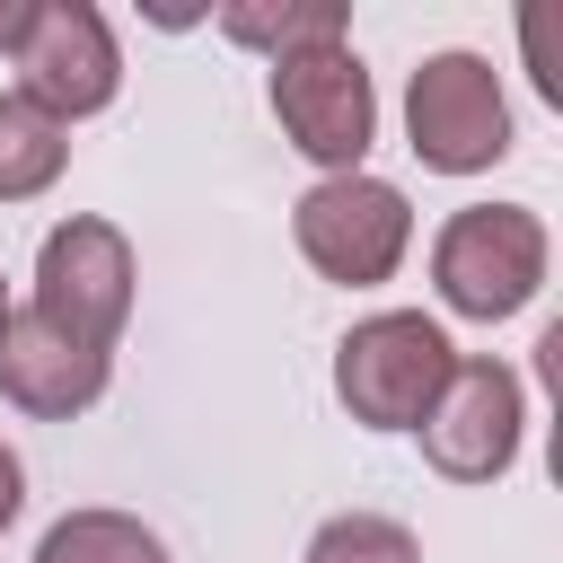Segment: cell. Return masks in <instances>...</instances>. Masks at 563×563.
<instances>
[{
	"instance_id": "8992f818",
	"label": "cell",
	"mask_w": 563,
	"mask_h": 563,
	"mask_svg": "<svg viewBox=\"0 0 563 563\" xmlns=\"http://www.w3.org/2000/svg\"><path fill=\"white\" fill-rule=\"evenodd\" d=\"M18 97L26 106H44L53 123H70V114H97L106 97H114V79H123V53H114V35H106V18L88 9V0H44L35 18H26V35H18Z\"/></svg>"
},
{
	"instance_id": "9a60e30c",
	"label": "cell",
	"mask_w": 563,
	"mask_h": 563,
	"mask_svg": "<svg viewBox=\"0 0 563 563\" xmlns=\"http://www.w3.org/2000/svg\"><path fill=\"white\" fill-rule=\"evenodd\" d=\"M26 18H35V0H0V53H18V35H26Z\"/></svg>"
},
{
	"instance_id": "277c9868",
	"label": "cell",
	"mask_w": 563,
	"mask_h": 563,
	"mask_svg": "<svg viewBox=\"0 0 563 563\" xmlns=\"http://www.w3.org/2000/svg\"><path fill=\"white\" fill-rule=\"evenodd\" d=\"M273 114L282 132L334 167V176H361V150L378 132V97H369V70L343 53V44H308V53H282L273 62Z\"/></svg>"
},
{
	"instance_id": "5bb4252c",
	"label": "cell",
	"mask_w": 563,
	"mask_h": 563,
	"mask_svg": "<svg viewBox=\"0 0 563 563\" xmlns=\"http://www.w3.org/2000/svg\"><path fill=\"white\" fill-rule=\"evenodd\" d=\"M18 501H26V475H18V457H9V449H0V528H9V519H18Z\"/></svg>"
},
{
	"instance_id": "52a82bcc",
	"label": "cell",
	"mask_w": 563,
	"mask_h": 563,
	"mask_svg": "<svg viewBox=\"0 0 563 563\" xmlns=\"http://www.w3.org/2000/svg\"><path fill=\"white\" fill-rule=\"evenodd\" d=\"M35 308L114 352V334H123V317H132V246H123V229H106V220H62V229L44 238V255H35Z\"/></svg>"
},
{
	"instance_id": "5b68a950",
	"label": "cell",
	"mask_w": 563,
	"mask_h": 563,
	"mask_svg": "<svg viewBox=\"0 0 563 563\" xmlns=\"http://www.w3.org/2000/svg\"><path fill=\"white\" fill-rule=\"evenodd\" d=\"M405 238H413V211L378 176H325V185L299 194V255L325 282H352V290L387 282L396 255H405Z\"/></svg>"
},
{
	"instance_id": "6da1fadb",
	"label": "cell",
	"mask_w": 563,
	"mask_h": 563,
	"mask_svg": "<svg viewBox=\"0 0 563 563\" xmlns=\"http://www.w3.org/2000/svg\"><path fill=\"white\" fill-rule=\"evenodd\" d=\"M449 369H457L449 334H440L431 317H413V308H387V317H369V325L343 334V352H334V396H343L352 422H369V431H422V413L440 405Z\"/></svg>"
},
{
	"instance_id": "4fadbf2b",
	"label": "cell",
	"mask_w": 563,
	"mask_h": 563,
	"mask_svg": "<svg viewBox=\"0 0 563 563\" xmlns=\"http://www.w3.org/2000/svg\"><path fill=\"white\" fill-rule=\"evenodd\" d=\"M308 563H422V545L378 510H343L308 537Z\"/></svg>"
},
{
	"instance_id": "7c38bea8",
	"label": "cell",
	"mask_w": 563,
	"mask_h": 563,
	"mask_svg": "<svg viewBox=\"0 0 563 563\" xmlns=\"http://www.w3.org/2000/svg\"><path fill=\"white\" fill-rule=\"evenodd\" d=\"M238 44H255V53H308V44H343V9L334 0H299V9H229L220 18Z\"/></svg>"
},
{
	"instance_id": "2e32d148",
	"label": "cell",
	"mask_w": 563,
	"mask_h": 563,
	"mask_svg": "<svg viewBox=\"0 0 563 563\" xmlns=\"http://www.w3.org/2000/svg\"><path fill=\"white\" fill-rule=\"evenodd\" d=\"M0 325H9V290H0Z\"/></svg>"
},
{
	"instance_id": "ba28073f",
	"label": "cell",
	"mask_w": 563,
	"mask_h": 563,
	"mask_svg": "<svg viewBox=\"0 0 563 563\" xmlns=\"http://www.w3.org/2000/svg\"><path fill=\"white\" fill-rule=\"evenodd\" d=\"M422 457L449 484H493L519 457V378L501 361H457L440 405L422 413Z\"/></svg>"
},
{
	"instance_id": "7a4b0ae2",
	"label": "cell",
	"mask_w": 563,
	"mask_h": 563,
	"mask_svg": "<svg viewBox=\"0 0 563 563\" xmlns=\"http://www.w3.org/2000/svg\"><path fill=\"white\" fill-rule=\"evenodd\" d=\"M431 282H440V299L457 317H484V325L519 317L537 299V282H545V229H537V211H519V202H466L440 229V246H431Z\"/></svg>"
},
{
	"instance_id": "30bf717a",
	"label": "cell",
	"mask_w": 563,
	"mask_h": 563,
	"mask_svg": "<svg viewBox=\"0 0 563 563\" xmlns=\"http://www.w3.org/2000/svg\"><path fill=\"white\" fill-rule=\"evenodd\" d=\"M62 158H70V132H62L44 106H26V97H0V202H26V194H44V185L62 176Z\"/></svg>"
},
{
	"instance_id": "3957f363",
	"label": "cell",
	"mask_w": 563,
	"mask_h": 563,
	"mask_svg": "<svg viewBox=\"0 0 563 563\" xmlns=\"http://www.w3.org/2000/svg\"><path fill=\"white\" fill-rule=\"evenodd\" d=\"M405 132H413V158L440 167V176H475L510 150V106H501V79L484 53H431L405 88Z\"/></svg>"
},
{
	"instance_id": "8fae6325",
	"label": "cell",
	"mask_w": 563,
	"mask_h": 563,
	"mask_svg": "<svg viewBox=\"0 0 563 563\" xmlns=\"http://www.w3.org/2000/svg\"><path fill=\"white\" fill-rule=\"evenodd\" d=\"M35 563H167V545L123 510H70V519L44 528Z\"/></svg>"
},
{
	"instance_id": "9c48e42d",
	"label": "cell",
	"mask_w": 563,
	"mask_h": 563,
	"mask_svg": "<svg viewBox=\"0 0 563 563\" xmlns=\"http://www.w3.org/2000/svg\"><path fill=\"white\" fill-rule=\"evenodd\" d=\"M0 396L44 413V422H70V413H88L106 396V343L70 334L44 308H9V325H0Z\"/></svg>"
}]
</instances>
